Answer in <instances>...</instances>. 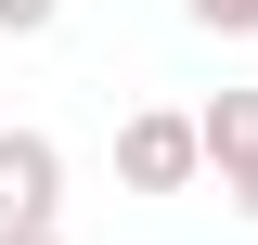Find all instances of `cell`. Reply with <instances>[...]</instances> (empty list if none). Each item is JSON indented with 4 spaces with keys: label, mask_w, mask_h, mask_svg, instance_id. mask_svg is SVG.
<instances>
[{
    "label": "cell",
    "mask_w": 258,
    "mask_h": 245,
    "mask_svg": "<svg viewBox=\"0 0 258 245\" xmlns=\"http://www.w3.org/2000/svg\"><path fill=\"white\" fill-rule=\"evenodd\" d=\"M52 207V142H0V232H26Z\"/></svg>",
    "instance_id": "cell-1"
},
{
    "label": "cell",
    "mask_w": 258,
    "mask_h": 245,
    "mask_svg": "<svg viewBox=\"0 0 258 245\" xmlns=\"http://www.w3.org/2000/svg\"><path fill=\"white\" fill-rule=\"evenodd\" d=\"M207 155H220L232 181H245V207H258V103H245V91H232L220 116H207Z\"/></svg>",
    "instance_id": "cell-2"
},
{
    "label": "cell",
    "mask_w": 258,
    "mask_h": 245,
    "mask_svg": "<svg viewBox=\"0 0 258 245\" xmlns=\"http://www.w3.org/2000/svg\"><path fill=\"white\" fill-rule=\"evenodd\" d=\"M181 168H194V129L181 116H142L129 129V181H181Z\"/></svg>",
    "instance_id": "cell-3"
},
{
    "label": "cell",
    "mask_w": 258,
    "mask_h": 245,
    "mask_svg": "<svg viewBox=\"0 0 258 245\" xmlns=\"http://www.w3.org/2000/svg\"><path fill=\"white\" fill-rule=\"evenodd\" d=\"M194 13H207V26H258V0H194Z\"/></svg>",
    "instance_id": "cell-4"
},
{
    "label": "cell",
    "mask_w": 258,
    "mask_h": 245,
    "mask_svg": "<svg viewBox=\"0 0 258 245\" xmlns=\"http://www.w3.org/2000/svg\"><path fill=\"white\" fill-rule=\"evenodd\" d=\"M39 13H52V0H0V26H39Z\"/></svg>",
    "instance_id": "cell-5"
},
{
    "label": "cell",
    "mask_w": 258,
    "mask_h": 245,
    "mask_svg": "<svg viewBox=\"0 0 258 245\" xmlns=\"http://www.w3.org/2000/svg\"><path fill=\"white\" fill-rule=\"evenodd\" d=\"M0 245H52V232H39V219H26V232H0Z\"/></svg>",
    "instance_id": "cell-6"
}]
</instances>
